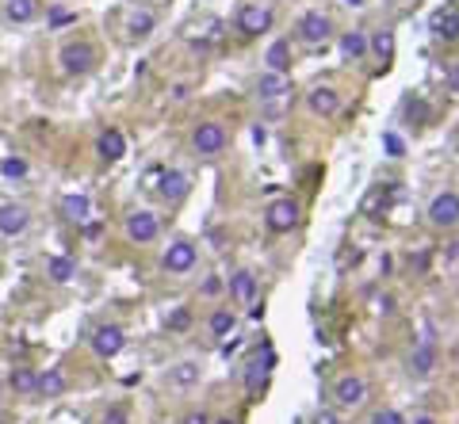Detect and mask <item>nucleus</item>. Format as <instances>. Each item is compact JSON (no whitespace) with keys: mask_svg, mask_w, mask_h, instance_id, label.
Masks as SVG:
<instances>
[{"mask_svg":"<svg viewBox=\"0 0 459 424\" xmlns=\"http://www.w3.org/2000/svg\"><path fill=\"white\" fill-rule=\"evenodd\" d=\"M272 23H276V12H272L268 4H245L241 12H237V31H241V35H249V38L272 31Z\"/></svg>","mask_w":459,"mask_h":424,"instance_id":"f257e3e1","label":"nucleus"},{"mask_svg":"<svg viewBox=\"0 0 459 424\" xmlns=\"http://www.w3.org/2000/svg\"><path fill=\"white\" fill-rule=\"evenodd\" d=\"M264 222L272 233H291L295 226H299V203L287 195V199H272L264 210Z\"/></svg>","mask_w":459,"mask_h":424,"instance_id":"f03ea898","label":"nucleus"},{"mask_svg":"<svg viewBox=\"0 0 459 424\" xmlns=\"http://www.w3.org/2000/svg\"><path fill=\"white\" fill-rule=\"evenodd\" d=\"M192 149L199 157H215V153L226 149V126L223 122H199L192 134Z\"/></svg>","mask_w":459,"mask_h":424,"instance_id":"7ed1b4c3","label":"nucleus"},{"mask_svg":"<svg viewBox=\"0 0 459 424\" xmlns=\"http://www.w3.org/2000/svg\"><path fill=\"white\" fill-rule=\"evenodd\" d=\"M195 260H199V252H195V244L192 241H172L169 249H165V272L169 275H188L195 268Z\"/></svg>","mask_w":459,"mask_h":424,"instance_id":"20e7f679","label":"nucleus"},{"mask_svg":"<svg viewBox=\"0 0 459 424\" xmlns=\"http://www.w3.org/2000/svg\"><path fill=\"white\" fill-rule=\"evenodd\" d=\"M429 222L437 230H452L459 222V195L456 191H440L437 199L429 203Z\"/></svg>","mask_w":459,"mask_h":424,"instance_id":"39448f33","label":"nucleus"},{"mask_svg":"<svg viewBox=\"0 0 459 424\" xmlns=\"http://www.w3.org/2000/svg\"><path fill=\"white\" fill-rule=\"evenodd\" d=\"M157 233H161V222H157V214H153V210H134V214L127 218V237L134 241V244L157 241Z\"/></svg>","mask_w":459,"mask_h":424,"instance_id":"423d86ee","label":"nucleus"},{"mask_svg":"<svg viewBox=\"0 0 459 424\" xmlns=\"http://www.w3.org/2000/svg\"><path fill=\"white\" fill-rule=\"evenodd\" d=\"M92 65H96V50L88 43H69L62 50V69L69 73V77H85Z\"/></svg>","mask_w":459,"mask_h":424,"instance_id":"0eeeda50","label":"nucleus"},{"mask_svg":"<svg viewBox=\"0 0 459 424\" xmlns=\"http://www.w3.org/2000/svg\"><path fill=\"white\" fill-rule=\"evenodd\" d=\"M333 397H337V405H344V409H356L367 397V382L360 374H344V379H337V386H333Z\"/></svg>","mask_w":459,"mask_h":424,"instance_id":"6e6552de","label":"nucleus"},{"mask_svg":"<svg viewBox=\"0 0 459 424\" xmlns=\"http://www.w3.org/2000/svg\"><path fill=\"white\" fill-rule=\"evenodd\" d=\"M330 35H333L330 15H322V12H306V15L299 20V38H302V43L318 46V43H325Z\"/></svg>","mask_w":459,"mask_h":424,"instance_id":"1a4fd4ad","label":"nucleus"},{"mask_svg":"<svg viewBox=\"0 0 459 424\" xmlns=\"http://www.w3.org/2000/svg\"><path fill=\"white\" fill-rule=\"evenodd\" d=\"M122 344H127V337H122L119 325H100V329L92 332V348H96V356H104V360L119 356Z\"/></svg>","mask_w":459,"mask_h":424,"instance_id":"9d476101","label":"nucleus"},{"mask_svg":"<svg viewBox=\"0 0 459 424\" xmlns=\"http://www.w3.org/2000/svg\"><path fill=\"white\" fill-rule=\"evenodd\" d=\"M306 108L314 111V115L330 119V115H337V111H341V92H337V88H330V85H318L314 92L306 96Z\"/></svg>","mask_w":459,"mask_h":424,"instance_id":"9b49d317","label":"nucleus"},{"mask_svg":"<svg viewBox=\"0 0 459 424\" xmlns=\"http://www.w3.org/2000/svg\"><path fill=\"white\" fill-rule=\"evenodd\" d=\"M27 222H31L27 207H20V203H4V207H0V233H4V237L23 233L27 230Z\"/></svg>","mask_w":459,"mask_h":424,"instance_id":"f8f14e48","label":"nucleus"},{"mask_svg":"<svg viewBox=\"0 0 459 424\" xmlns=\"http://www.w3.org/2000/svg\"><path fill=\"white\" fill-rule=\"evenodd\" d=\"M432 35L444 38V43H459V8L448 4L432 15Z\"/></svg>","mask_w":459,"mask_h":424,"instance_id":"ddd939ff","label":"nucleus"},{"mask_svg":"<svg viewBox=\"0 0 459 424\" xmlns=\"http://www.w3.org/2000/svg\"><path fill=\"white\" fill-rule=\"evenodd\" d=\"M257 92H260V100H283L291 92V80H287V73H260Z\"/></svg>","mask_w":459,"mask_h":424,"instance_id":"4468645a","label":"nucleus"},{"mask_svg":"<svg viewBox=\"0 0 459 424\" xmlns=\"http://www.w3.org/2000/svg\"><path fill=\"white\" fill-rule=\"evenodd\" d=\"M230 298L241 306H249L253 298H257V275L253 272H234L230 275Z\"/></svg>","mask_w":459,"mask_h":424,"instance_id":"2eb2a0df","label":"nucleus"},{"mask_svg":"<svg viewBox=\"0 0 459 424\" xmlns=\"http://www.w3.org/2000/svg\"><path fill=\"white\" fill-rule=\"evenodd\" d=\"M96 153H100V161H108V165H111V161H119L122 157V153H127V138H122V130H104V134H100V142H96Z\"/></svg>","mask_w":459,"mask_h":424,"instance_id":"dca6fc26","label":"nucleus"},{"mask_svg":"<svg viewBox=\"0 0 459 424\" xmlns=\"http://www.w3.org/2000/svg\"><path fill=\"white\" fill-rule=\"evenodd\" d=\"M264 61H268V73H291V43H287V38H276V43L268 46Z\"/></svg>","mask_w":459,"mask_h":424,"instance_id":"f3484780","label":"nucleus"},{"mask_svg":"<svg viewBox=\"0 0 459 424\" xmlns=\"http://www.w3.org/2000/svg\"><path fill=\"white\" fill-rule=\"evenodd\" d=\"M188 191H192V184H188L184 173H165L161 176V195H165L169 203H184Z\"/></svg>","mask_w":459,"mask_h":424,"instance_id":"a211bd4d","label":"nucleus"},{"mask_svg":"<svg viewBox=\"0 0 459 424\" xmlns=\"http://www.w3.org/2000/svg\"><path fill=\"white\" fill-rule=\"evenodd\" d=\"M432 367H437V348H432L429 340H421V344L414 348V356H409V371L414 374H429Z\"/></svg>","mask_w":459,"mask_h":424,"instance_id":"6ab92c4d","label":"nucleus"},{"mask_svg":"<svg viewBox=\"0 0 459 424\" xmlns=\"http://www.w3.org/2000/svg\"><path fill=\"white\" fill-rule=\"evenodd\" d=\"M62 214L69 218V222H85V218L92 214V199H88V195H65Z\"/></svg>","mask_w":459,"mask_h":424,"instance_id":"aec40b11","label":"nucleus"},{"mask_svg":"<svg viewBox=\"0 0 459 424\" xmlns=\"http://www.w3.org/2000/svg\"><path fill=\"white\" fill-rule=\"evenodd\" d=\"M272 363H276V356H264V360H253L249 363V371H245V390H249V394H257V390H260V382L268 379Z\"/></svg>","mask_w":459,"mask_h":424,"instance_id":"412c9836","label":"nucleus"},{"mask_svg":"<svg viewBox=\"0 0 459 424\" xmlns=\"http://www.w3.org/2000/svg\"><path fill=\"white\" fill-rule=\"evenodd\" d=\"M367 50H372V46H367V35H364V31H348V35L341 38V54H344L348 61H360Z\"/></svg>","mask_w":459,"mask_h":424,"instance_id":"4be33fe9","label":"nucleus"},{"mask_svg":"<svg viewBox=\"0 0 459 424\" xmlns=\"http://www.w3.org/2000/svg\"><path fill=\"white\" fill-rule=\"evenodd\" d=\"M46 275H50L54 283H69L73 275H77V260H69V256H50V260H46Z\"/></svg>","mask_w":459,"mask_h":424,"instance_id":"5701e85b","label":"nucleus"},{"mask_svg":"<svg viewBox=\"0 0 459 424\" xmlns=\"http://www.w3.org/2000/svg\"><path fill=\"white\" fill-rule=\"evenodd\" d=\"M38 394H43V397H62L65 394V374L57 371V367H50V371L38 374Z\"/></svg>","mask_w":459,"mask_h":424,"instance_id":"b1692460","label":"nucleus"},{"mask_svg":"<svg viewBox=\"0 0 459 424\" xmlns=\"http://www.w3.org/2000/svg\"><path fill=\"white\" fill-rule=\"evenodd\" d=\"M8 382H12V390H15V394H23V397L38 394V374H35V371H27V367H15Z\"/></svg>","mask_w":459,"mask_h":424,"instance_id":"393cba45","label":"nucleus"},{"mask_svg":"<svg viewBox=\"0 0 459 424\" xmlns=\"http://www.w3.org/2000/svg\"><path fill=\"white\" fill-rule=\"evenodd\" d=\"M4 12H8V20L12 23H31L35 20V12H38V4L35 0H8Z\"/></svg>","mask_w":459,"mask_h":424,"instance_id":"a878e982","label":"nucleus"},{"mask_svg":"<svg viewBox=\"0 0 459 424\" xmlns=\"http://www.w3.org/2000/svg\"><path fill=\"white\" fill-rule=\"evenodd\" d=\"M169 379L176 382V386H195V382H199V363H192V360L176 363V367L169 371Z\"/></svg>","mask_w":459,"mask_h":424,"instance_id":"bb28decb","label":"nucleus"},{"mask_svg":"<svg viewBox=\"0 0 459 424\" xmlns=\"http://www.w3.org/2000/svg\"><path fill=\"white\" fill-rule=\"evenodd\" d=\"M127 31H130V38H146L153 31V12H130V20H127Z\"/></svg>","mask_w":459,"mask_h":424,"instance_id":"cd10ccee","label":"nucleus"},{"mask_svg":"<svg viewBox=\"0 0 459 424\" xmlns=\"http://www.w3.org/2000/svg\"><path fill=\"white\" fill-rule=\"evenodd\" d=\"M234 325H237L234 309H215V314H211V332H215V337H230Z\"/></svg>","mask_w":459,"mask_h":424,"instance_id":"c85d7f7f","label":"nucleus"},{"mask_svg":"<svg viewBox=\"0 0 459 424\" xmlns=\"http://www.w3.org/2000/svg\"><path fill=\"white\" fill-rule=\"evenodd\" d=\"M0 173H4L8 180H23V176H27V161L23 157H4L0 161Z\"/></svg>","mask_w":459,"mask_h":424,"instance_id":"c756f323","label":"nucleus"},{"mask_svg":"<svg viewBox=\"0 0 459 424\" xmlns=\"http://www.w3.org/2000/svg\"><path fill=\"white\" fill-rule=\"evenodd\" d=\"M367 46H372V50L379 54L383 61H390V54H395V38H390V31H379V35H375Z\"/></svg>","mask_w":459,"mask_h":424,"instance_id":"7c9ffc66","label":"nucleus"},{"mask_svg":"<svg viewBox=\"0 0 459 424\" xmlns=\"http://www.w3.org/2000/svg\"><path fill=\"white\" fill-rule=\"evenodd\" d=\"M104 424H130V417H127V409H122V405H111V409L104 413Z\"/></svg>","mask_w":459,"mask_h":424,"instance_id":"2f4dec72","label":"nucleus"},{"mask_svg":"<svg viewBox=\"0 0 459 424\" xmlns=\"http://www.w3.org/2000/svg\"><path fill=\"white\" fill-rule=\"evenodd\" d=\"M372 424H406V421H402L395 409H379V413L372 417Z\"/></svg>","mask_w":459,"mask_h":424,"instance_id":"473e14b6","label":"nucleus"},{"mask_svg":"<svg viewBox=\"0 0 459 424\" xmlns=\"http://www.w3.org/2000/svg\"><path fill=\"white\" fill-rule=\"evenodd\" d=\"M188 325H192V314H188V309H176V314L169 317V329H188Z\"/></svg>","mask_w":459,"mask_h":424,"instance_id":"72a5a7b5","label":"nucleus"},{"mask_svg":"<svg viewBox=\"0 0 459 424\" xmlns=\"http://www.w3.org/2000/svg\"><path fill=\"white\" fill-rule=\"evenodd\" d=\"M180 424H211V417L203 409H192V413H184V421H180Z\"/></svg>","mask_w":459,"mask_h":424,"instance_id":"f704fd0d","label":"nucleus"},{"mask_svg":"<svg viewBox=\"0 0 459 424\" xmlns=\"http://www.w3.org/2000/svg\"><path fill=\"white\" fill-rule=\"evenodd\" d=\"M387 149H390V157H402V138L398 134H387Z\"/></svg>","mask_w":459,"mask_h":424,"instance_id":"c9c22d12","label":"nucleus"},{"mask_svg":"<svg viewBox=\"0 0 459 424\" xmlns=\"http://www.w3.org/2000/svg\"><path fill=\"white\" fill-rule=\"evenodd\" d=\"M314 424H337V417H330V413H318Z\"/></svg>","mask_w":459,"mask_h":424,"instance_id":"e433bc0d","label":"nucleus"},{"mask_svg":"<svg viewBox=\"0 0 459 424\" xmlns=\"http://www.w3.org/2000/svg\"><path fill=\"white\" fill-rule=\"evenodd\" d=\"M211 424H237L234 417H218V421H211Z\"/></svg>","mask_w":459,"mask_h":424,"instance_id":"4c0bfd02","label":"nucleus"},{"mask_svg":"<svg viewBox=\"0 0 459 424\" xmlns=\"http://www.w3.org/2000/svg\"><path fill=\"white\" fill-rule=\"evenodd\" d=\"M414 424H437V421H432V417H417Z\"/></svg>","mask_w":459,"mask_h":424,"instance_id":"58836bf2","label":"nucleus"},{"mask_svg":"<svg viewBox=\"0 0 459 424\" xmlns=\"http://www.w3.org/2000/svg\"><path fill=\"white\" fill-rule=\"evenodd\" d=\"M456 367H459V348H456Z\"/></svg>","mask_w":459,"mask_h":424,"instance_id":"ea45409f","label":"nucleus"}]
</instances>
